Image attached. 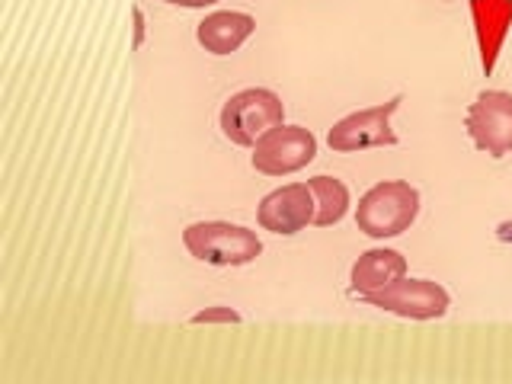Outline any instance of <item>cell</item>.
Instances as JSON below:
<instances>
[{"label":"cell","instance_id":"6da1fadb","mask_svg":"<svg viewBox=\"0 0 512 384\" xmlns=\"http://www.w3.org/2000/svg\"><path fill=\"white\" fill-rule=\"evenodd\" d=\"M420 215V192L404 180L378 183L365 192L356 208V224L359 231L384 240L410 231V224Z\"/></svg>","mask_w":512,"mask_h":384},{"label":"cell","instance_id":"7a4b0ae2","mask_svg":"<svg viewBox=\"0 0 512 384\" xmlns=\"http://www.w3.org/2000/svg\"><path fill=\"white\" fill-rule=\"evenodd\" d=\"M186 250L208 266H247L263 253L256 231L231 221H196L183 231Z\"/></svg>","mask_w":512,"mask_h":384},{"label":"cell","instance_id":"3957f363","mask_svg":"<svg viewBox=\"0 0 512 384\" xmlns=\"http://www.w3.org/2000/svg\"><path fill=\"white\" fill-rule=\"evenodd\" d=\"M221 132L231 144L240 148H253L266 132L285 125V103L279 93L266 87H250L234 93L228 103L221 106Z\"/></svg>","mask_w":512,"mask_h":384},{"label":"cell","instance_id":"277c9868","mask_svg":"<svg viewBox=\"0 0 512 384\" xmlns=\"http://www.w3.org/2000/svg\"><path fill=\"white\" fill-rule=\"evenodd\" d=\"M400 106V96L388 103H378L372 109L349 112L346 119L336 122L327 132V144L336 154H356L368 148H391L397 144V132L391 128V116Z\"/></svg>","mask_w":512,"mask_h":384},{"label":"cell","instance_id":"5b68a950","mask_svg":"<svg viewBox=\"0 0 512 384\" xmlns=\"http://www.w3.org/2000/svg\"><path fill=\"white\" fill-rule=\"evenodd\" d=\"M317 157V138L304 125H279L253 144V170L266 176L298 173Z\"/></svg>","mask_w":512,"mask_h":384},{"label":"cell","instance_id":"8992f818","mask_svg":"<svg viewBox=\"0 0 512 384\" xmlns=\"http://www.w3.org/2000/svg\"><path fill=\"white\" fill-rule=\"evenodd\" d=\"M362 301H368L372 308H381L388 314L407 317V320H436L448 311V292L432 279H397L388 288L372 295H359Z\"/></svg>","mask_w":512,"mask_h":384},{"label":"cell","instance_id":"52a82bcc","mask_svg":"<svg viewBox=\"0 0 512 384\" xmlns=\"http://www.w3.org/2000/svg\"><path fill=\"white\" fill-rule=\"evenodd\" d=\"M468 135L480 151L490 157L512 154V93L484 90L468 109Z\"/></svg>","mask_w":512,"mask_h":384},{"label":"cell","instance_id":"ba28073f","mask_svg":"<svg viewBox=\"0 0 512 384\" xmlns=\"http://www.w3.org/2000/svg\"><path fill=\"white\" fill-rule=\"evenodd\" d=\"M317 215V202L308 183H288L260 202L256 208V221H260L263 231H272L279 237H292L304 231L308 224H314Z\"/></svg>","mask_w":512,"mask_h":384},{"label":"cell","instance_id":"9c48e42d","mask_svg":"<svg viewBox=\"0 0 512 384\" xmlns=\"http://www.w3.org/2000/svg\"><path fill=\"white\" fill-rule=\"evenodd\" d=\"M256 32V20L240 10H215L196 26V39L208 55H231Z\"/></svg>","mask_w":512,"mask_h":384},{"label":"cell","instance_id":"30bf717a","mask_svg":"<svg viewBox=\"0 0 512 384\" xmlns=\"http://www.w3.org/2000/svg\"><path fill=\"white\" fill-rule=\"evenodd\" d=\"M407 276V260L400 256L397 250H388V247H375V250H365L356 266H352V292L356 295H372V292H381V288H388L391 282L404 279Z\"/></svg>","mask_w":512,"mask_h":384},{"label":"cell","instance_id":"8fae6325","mask_svg":"<svg viewBox=\"0 0 512 384\" xmlns=\"http://www.w3.org/2000/svg\"><path fill=\"white\" fill-rule=\"evenodd\" d=\"M471 13L477 23L480 61H484V71L490 74L506 39V29L512 23V0H471Z\"/></svg>","mask_w":512,"mask_h":384},{"label":"cell","instance_id":"7c38bea8","mask_svg":"<svg viewBox=\"0 0 512 384\" xmlns=\"http://www.w3.org/2000/svg\"><path fill=\"white\" fill-rule=\"evenodd\" d=\"M311 192H314V202H317V215L314 224L320 228H330V224H340L349 212V189L343 180L336 176H314L308 180Z\"/></svg>","mask_w":512,"mask_h":384},{"label":"cell","instance_id":"4fadbf2b","mask_svg":"<svg viewBox=\"0 0 512 384\" xmlns=\"http://www.w3.org/2000/svg\"><path fill=\"white\" fill-rule=\"evenodd\" d=\"M192 324H240V314L231 308H205L199 314H192Z\"/></svg>","mask_w":512,"mask_h":384},{"label":"cell","instance_id":"5bb4252c","mask_svg":"<svg viewBox=\"0 0 512 384\" xmlns=\"http://www.w3.org/2000/svg\"><path fill=\"white\" fill-rule=\"evenodd\" d=\"M164 4H173V7H189V10H202V7L218 4V0H164Z\"/></svg>","mask_w":512,"mask_h":384}]
</instances>
